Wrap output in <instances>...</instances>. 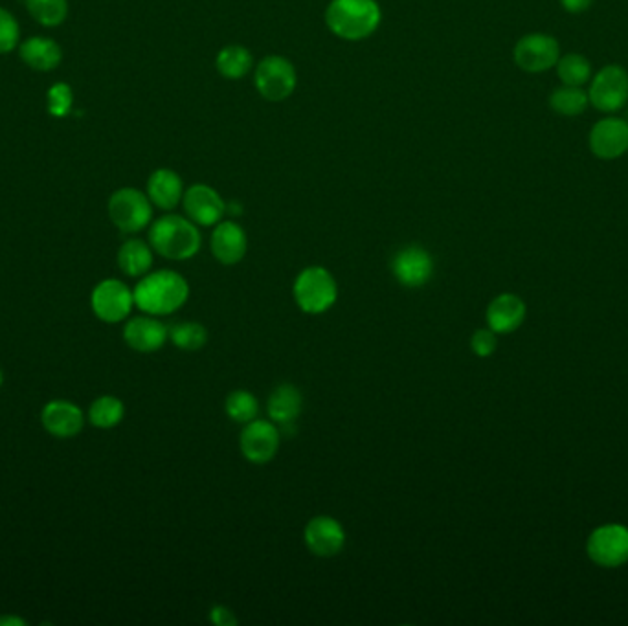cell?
<instances>
[{
  "label": "cell",
  "mask_w": 628,
  "mask_h": 626,
  "mask_svg": "<svg viewBox=\"0 0 628 626\" xmlns=\"http://www.w3.org/2000/svg\"><path fill=\"white\" fill-rule=\"evenodd\" d=\"M135 307L151 316H168L182 309L190 298V285L175 270L147 272L136 283Z\"/></svg>",
  "instance_id": "cell-1"
},
{
  "label": "cell",
  "mask_w": 628,
  "mask_h": 626,
  "mask_svg": "<svg viewBox=\"0 0 628 626\" xmlns=\"http://www.w3.org/2000/svg\"><path fill=\"white\" fill-rule=\"evenodd\" d=\"M377 0H331L326 10L327 28L344 41H362L377 32L381 24Z\"/></svg>",
  "instance_id": "cell-2"
},
{
  "label": "cell",
  "mask_w": 628,
  "mask_h": 626,
  "mask_svg": "<svg viewBox=\"0 0 628 626\" xmlns=\"http://www.w3.org/2000/svg\"><path fill=\"white\" fill-rule=\"evenodd\" d=\"M149 245L162 258L186 261L199 254L202 245L197 224L182 215H164L149 228Z\"/></svg>",
  "instance_id": "cell-3"
},
{
  "label": "cell",
  "mask_w": 628,
  "mask_h": 626,
  "mask_svg": "<svg viewBox=\"0 0 628 626\" xmlns=\"http://www.w3.org/2000/svg\"><path fill=\"white\" fill-rule=\"evenodd\" d=\"M292 296L303 313H327L338 300L337 280L324 267H307L296 276Z\"/></svg>",
  "instance_id": "cell-4"
},
{
  "label": "cell",
  "mask_w": 628,
  "mask_h": 626,
  "mask_svg": "<svg viewBox=\"0 0 628 626\" xmlns=\"http://www.w3.org/2000/svg\"><path fill=\"white\" fill-rule=\"evenodd\" d=\"M107 210L114 226L124 234H138L146 230L153 219V202L149 201L147 193L136 188L114 191Z\"/></svg>",
  "instance_id": "cell-5"
},
{
  "label": "cell",
  "mask_w": 628,
  "mask_h": 626,
  "mask_svg": "<svg viewBox=\"0 0 628 626\" xmlns=\"http://www.w3.org/2000/svg\"><path fill=\"white\" fill-rule=\"evenodd\" d=\"M90 307L96 318L105 324H120L129 318L135 307V294L124 281L103 280L92 289Z\"/></svg>",
  "instance_id": "cell-6"
},
{
  "label": "cell",
  "mask_w": 628,
  "mask_h": 626,
  "mask_svg": "<svg viewBox=\"0 0 628 626\" xmlns=\"http://www.w3.org/2000/svg\"><path fill=\"white\" fill-rule=\"evenodd\" d=\"M296 83V68L287 57L267 56L256 67L254 85L267 101L278 103L291 98L292 92L296 90Z\"/></svg>",
  "instance_id": "cell-7"
},
{
  "label": "cell",
  "mask_w": 628,
  "mask_h": 626,
  "mask_svg": "<svg viewBox=\"0 0 628 626\" xmlns=\"http://www.w3.org/2000/svg\"><path fill=\"white\" fill-rule=\"evenodd\" d=\"M590 105L599 112L621 111L628 103V72L619 65L601 68L588 89Z\"/></svg>",
  "instance_id": "cell-8"
},
{
  "label": "cell",
  "mask_w": 628,
  "mask_h": 626,
  "mask_svg": "<svg viewBox=\"0 0 628 626\" xmlns=\"http://www.w3.org/2000/svg\"><path fill=\"white\" fill-rule=\"evenodd\" d=\"M516 67L529 74H540L557 65L561 59L559 41L548 34L524 35L513 50Z\"/></svg>",
  "instance_id": "cell-9"
},
{
  "label": "cell",
  "mask_w": 628,
  "mask_h": 626,
  "mask_svg": "<svg viewBox=\"0 0 628 626\" xmlns=\"http://www.w3.org/2000/svg\"><path fill=\"white\" fill-rule=\"evenodd\" d=\"M393 278L406 289H421L434 276V259L427 248L404 246L392 259Z\"/></svg>",
  "instance_id": "cell-10"
},
{
  "label": "cell",
  "mask_w": 628,
  "mask_h": 626,
  "mask_svg": "<svg viewBox=\"0 0 628 626\" xmlns=\"http://www.w3.org/2000/svg\"><path fill=\"white\" fill-rule=\"evenodd\" d=\"M281 436L276 423L254 419L243 428L239 447L243 456L254 465H265L276 458L280 450Z\"/></svg>",
  "instance_id": "cell-11"
},
{
  "label": "cell",
  "mask_w": 628,
  "mask_h": 626,
  "mask_svg": "<svg viewBox=\"0 0 628 626\" xmlns=\"http://www.w3.org/2000/svg\"><path fill=\"white\" fill-rule=\"evenodd\" d=\"M305 546L320 559H333L346 546V529L333 516H314L303 531Z\"/></svg>",
  "instance_id": "cell-12"
},
{
  "label": "cell",
  "mask_w": 628,
  "mask_h": 626,
  "mask_svg": "<svg viewBox=\"0 0 628 626\" xmlns=\"http://www.w3.org/2000/svg\"><path fill=\"white\" fill-rule=\"evenodd\" d=\"M588 555L603 568H617L628 560V529L605 526L595 529L588 538Z\"/></svg>",
  "instance_id": "cell-13"
},
{
  "label": "cell",
  "mask_w": 628,
  "mask_h": 626,
  "mask_svg": "<svg viewBox=\"0 0 628 626\" xmlns=\"http://www.w3.org/2000/svg\"><path fill=\"white\" fill-rule=\"evenodd\" d=\"M588 144L595 157L616 160L628 151V122L608 116L595 123L588 136Z\"/></svg>",
  "instance_id": "cell-14"
},
{
  "label": "cell",
  "mask_w": 628,
  "mask_h": 626,
  "mask_svg": "<svg viewBox=\"0 0 628 626\" xmlns=\"http://www.w3.org/2000/svg\"><path fill=\"white\" fill-rule=\"evenodd\" d=\"M184 212L197 226H215L221 223L226 213V202L223 197L206 184H193L190 190L184 191Z\"/></svg>",
  "instance_id": "cell-15"
},
{
  "label": "cell",
  "mask_w": 628,
  "mask_h": 626,
  "mask_svg": "<svg viewBox=\"0 0 628 626\" xmlns=\"http://www.w3.org/2000/svg\"><path fill=\"white\" fill-rule=\"evenodd\" d=\"M41 425L52 437L72 439L79 436L85 426V412L72 401L54 399L43 406Z\"/></svg>",
  "instance_id": "cell-16"
},
{
  "label": "cell",
  "mask_w": 628,
  "mask_h": 626,
  "mask_svg": "<svg viewBox=\"0 0 628 626\" xmlns=\"http://www.w3.org/2000/svg\"><path fill=\"white\" fill-rule=\"evenodd\" d=\"M169 329L157 320V316L144 314L127 320L124 327V340L127 346L138 353H157L166 346Z\"/></svg>",
  "instance_id": "cell-17"
},
{
  "label": "cell",
  "mask_w": 628,
  "mask_h": 626,
  "mask_svg": "<svg viewBox=\"0 0 628 626\" xmlns=\"http://www.w3.org/2000/svg\"><path fill=\"white\" fill-rule=\"evenodd\" d=\"M210 248L214 258L225 265L232 267L241 263L247 256L248 239L243 226L234 221H221L215 224L214 234L210 239Z\"/></svg>",
  "instance_id": "cell-18"
},
{
  "label": "cell",
  "mask_w": 628,
  "mask_h": 626,
  "mask_svg": "<svg viewBox=\"0 0 628 626\" xmlns=\"http://www.w3.org/2000/svg\"><path fill=\"white\" fill-rule=\"evenodd\" d=\"M147 197L164 212H171L184 199V182L173 169L160 168L147 180Z\"/></svg>",
  "instance_id": "cell-19"
},
{
  "label": "cell",
  "mask_w": 628,
  "mask_h": 626,
  "mask_svg": "<svg viewBox=\"0 0 628 626\" xmlns=\"http://www.w3.org/2000/svg\"><path fill=\"white\" fill-rule=\"evenodd\" d=\"M526 318V305L515 294H500L487 307V325L496 335L516 331Z\"/></svg>",
  "instance_id": "cell-20"
},
{
  "label": "cell",
  "mask_w": 628,
  "mask_h": 626,
  "mask_svg": "<svg viewBox=\"0 0 628 626\" xmlns=\"http://www.w3.org/2000/svg\"><path fill=\"white\" fill-rule=\"evenodd\" d=\"M19 56L23 59L24 65L34 68L37 72H50L61 65L63 52L54 39L37 35L26 39L23 45L19 46Z\"/></svg>",
  "instance_id": "cell-21"
},
{
  "label": "cell",
  "mask_w": 628,
  "mask_h": 626,
  "mask_svg": "<svg viewBox=\"0 0 628 626\" xmlns=\"http://www.w3.org/2000/svg\"><path fill=\"white\" fill-rule=\"evenodd\" d=\"M302 392L294 384H280L267 403V412L276 425H291L302 414Z\"/></svg>",
  "instance_id": "cell-22"
},
{
  "label": "cell",
  "mask_w": 628,
  "mask_h": 626,
  "mask_svg": "<svg viewBox=\"0 0 628 626\" xmlns=\"http://www.w3.org/2000/svg\"><path fill=\"white\" fill-rule=\"evenodd\" d=\"M118 267L129 278H142L153 267V248L142 239H129L118 250Z\"/></svg>",
  "instance_id": "cell-23"
},
{
  "label": "cell",
  "mask_w": 628,
  "mask_h": 626,
  "mask_svg": "<svg viewBox=\"0 0 628 626\" xmlns=\"http://www.w3.org/2000/svg\"><path fill=\"white\" fill-rule=\"evenodd\" d=\"M215 67L217 72L225 79H243L250 74V70L254 67V57L250 54V50L241 45L225 46L215 59Z\"/></svg>",
  "instance_id": "cell-24"
},
{
  "label": "cell",
  "mask_w": 628,
  "mask_h": 626,
  "mask_svg": "<svg viewBox=\"0 0 628 626\" xmlns=\"http://www.w3.org/2000/svg\"><path fill=\"white\" fill-rule=\"evenodd\" d=\"M125 417V404L122 399L114 395H101L94 403L90 404L89 419L90 425L100 430H111L114 426L120 425Z\"/></svg>",
  "instance_id": "cell-25"
},
{
  "label": "cell",
  "mask_w": 628,
  "mask_h": 626,
  "mask_svg": "<svg viewBox=\"0 0 628 626\" xmlns=\"http://www.w3.org/2000/svg\"><path fill=\"white\" fill-rule=\"evenodd\" d=\"M590 105L588 92L583 87H572V85H562L559 89L553 90L550 96L551 111L561 114V116H579L583 114Z\"/></svg>",
  "instance_id": "cell-26"
},
{
  "label": "cell",
  "mask_w": 628,
  "mask_h": 626,
  "mask_svg": "<svg viewBox=\"0 0 628 626\" xmlns=\"http://www.w3.org/2000/svg\"><path fill=\"white\" fill-rule=\"evenodd\" d=\"M557 76L564 85L583 87L592 79V65L581 54H566L557 61Z\"/></svg>",
  "instance_id": "cell-27"
},
{
  "label": "cell",
  "mask_w": 628,
  "mask_h": 626,
  "mask_svg": "<svg viewBox=\"0 0 628 626\" xmlns=\"http://www.w3.org/2000/svg\"><path fill=\"white\" fill-rule=\"evenodd\" d=\"M169 340L182 351H201L208 344V329L197 322H182L169 327Z\"/></svg>",
  "instance_id": "cell-28"
},
{
  "label": "cell",
  "mask_w": 628,
  "mask_h": 626,
  "mask_svg": "<svg viewBox=\"0 0 628 626\" xmlns=\"http://www.w3.org/2000/svg\"><path fill=\"white\" fill-rule=\"evenodd\" d=\"M26 10L35 21L46 28L65 23L68 15V0H24Z\"/></svg>",
  "instance_id": "cell-29"
},
{
  "label": "cell",
  "mask_w": 628,
  "mask_h": 626,
  "mask_svg": "<svg viewBox=\"0 0 628 626\" xmlns=\"http://www.w3.org/2000/svg\"><path fill=\"white\" fill-rule=\"evenodd\" d=\"M226 415L239 425H247L256 419L259 412V401L256 395L248 390H236L226 397Z\"/></svg>",
  "instance_id": "cell-30"
},
{
  "label": "cell",
  "mask_w": 628,
  "mask_h": 626,
  "mask_svg": "<svg viewBox=\"0 0 628 626\" xmlns=\"http://www.w3.org/2000/svg\"><path fill=\"white\" fill-rule=\"evenodd\" d=\"M46 107L54 118H67L74 109V92L68 83L57 81L46 94Z\"/></svg>",
  "instance_id": "cell-31"
},
{
  "label": "cell",
  "mask_w": 628,
  "mask_h": 626,
  "mask_svg": "<svg viewBox=\"0 0 628 626\" xmlns=\"http://www.w3.org/2000/svg\"><path fill=\"white\" fill-rule=\"evenodd\" d=\"M21 28L12 13L0 8V54H10L19 45Z\"/></svg>",
  "instance_id": "cell-32"
},
{
  "label": "cell",
  "mask_w": 628,
  "mask_h": 626,
  "mask_svg": "<svg viewBox=\"0 0 628 626\" xmlns=\"http://www.w3.org/2000/svg\"><path fill=\"white\" fill-rule=\"evenodd\" d=\"M471 349L478 357H491L496 351V333L491 329H478L471 336Z\"/></svg>",
  "instance_id": "cell-33"
},
{
  "label": "cell",
  "mask_w": 628,
  "mask_h": 626,
  "mask_svg": "<svg viewBox=\"0 0 628 626\" xmlns=\"http://www.w3.org/2000/svg\"><path fill=\"white\" fill-rule=\"evenodd\" d=\"M210 621L217 626L237 625V617L234 615V612L230 608H226V606H221V604H217L210 610Z\"/></svg>",
  "instance_id": "cell-34"
},
{
  "label": "cell",
  "mask_w": 628,
  "mask_h": 626,
  "mask_svg": "<svg viewBox=\"0 0 628 626\" xmlns=\"http://www.w3.org/2000/svg\"><path fill=\"white\" fill-rule=\"evenodd\" d=\"M559 2H561L562 8L572 15L586 12L594 4V0H559Z\"/></svg>",
  "instance_id": "cell-35"
},
{
  "label": "cell",
  "mask_w": 628,
  "mask_h": 626,
  "mask_svg": "<svg viewBox=\"0 0 628 626\" xmlns=\"http://www.w3.org/2000/svg\"><path fill=\"white\" fill-rule=\"evenodd\" d=\"M26 621L17 615H0V626H24Z\"/></svg>",
  "instance_id": "cell-36"
},
{
  "label": "cell",
  "mask_w": 628,
  "mask_h": 626,
  "mask_svg": "<svg viewBox=\"0 0 628 626\" xmlns=\"http://www.w3.org/2000/svg\"><path fill=\"white\" fill-rule=\"evenodd\" d=\"M2 382H4V375H2V369H0V388H2Z\"/></svg>",
  "instance_id": "cell-37"
}]
</instances>
